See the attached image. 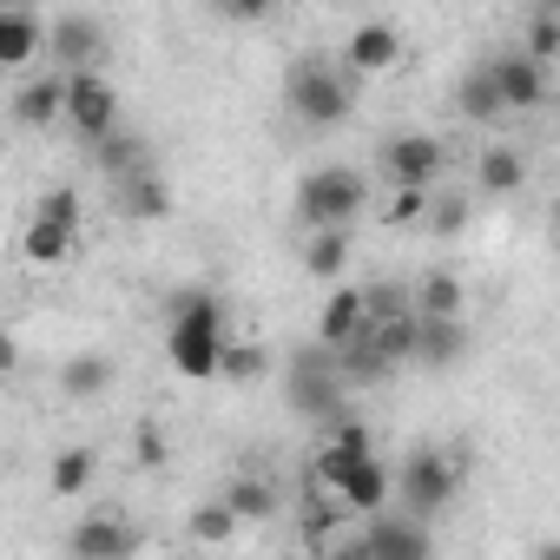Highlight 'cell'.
Wrapping results in <instances>:
<instances>
[{"instance_id": "obj_16", "label": "cell", "mask_w": 560, "mask_h": 560, "mask_svg": "<svg viewBox=\"0 0 560 560\" xmlns=\"http://www.w3.org/2000/svg\"><path fill=\"white\" fill-rule=\"evenodd\" d=\"M409 304H416V317H429V324H462L468 291H462V277H455V270H429L422 284L409 291Z\"/></svg>"}, {"instance_id": "obj_17", "label": "cell", "mask_w": 560, "mask_h": 560, "mask_svg": "<svg viewBox=\"0 0 560 560\" xmlns=\"http://www.w3.org/2000/svg\"><path fill=\"white\" fill-rule=\"evenodd\" d=\"M60 106H67V73H40L14 93V126H60Z\"/></svg>"}, {"instance_id": "obj_33", "label": "cell", "mask_w": 560, "mask_h": 560, "mask_svg": "<svg viewBox=\"0 0 560 560\" xmlns=\"http://www.w3.org/2000/svg\"><path fill=\"white\" fill-rule=\"evenodd\" d=\"M317 560H370V547H363L357 527H343V534H330V540L317 547Z\"/></svg>"}, {"instance_id": "obj_20", "label": "cell", "mask_w": 560, "mask_h": 560, "mask_svg": "<svg viewBox=\"0 0 560 560\" xmlns=\"http://www.w3.org/2000/svg\"><path fill=\"white\" fill-rule=\"evenodd\" d=\"M218 501H224V514H231L237 527H264V521L277 514V488H270L264 475H237Z\"/></svg>"}, {"instance_id": "obj_3", "label": "cell", "mask_w": 560, "mask_h": 560, "mask_svg": "<svg viewBox=\"0 0 560 560\" xmlns=\"http://www.w3.org/2000/svg\"><path fill=\"white\" fill-rule=\"evenodd\" d=\"M317 488L350 514V521H376V514H389V501H396V475H389V462L383 455H363V462H343V455H317Z\"/></svg>"}, {"instance_id": "obj_13", "label": "cell", "mask_w": 560, "mask_h": 560, "mask_svg": "<svg viewBox=\"0 0 560 560\" xmlns=\"http://www.w3.org/2000/svg\"><path fill=\"white\" fill-rule=\"evenodd\" d=\"M357 534H363L370 560H435V540H429V527H422V521L376 514V521H363Z\"/></svg>"}, {"instance_id": "obj_15", "label": "cell", "mask_w": 560, "mask_h": 560, "mask_svg": "<svg viewBox=\"0 0 560 560\" xmlns=\"http://www.w3.org/2000/svg\"><path fill=\"white\" fill-rule=\"evenodd\" d=\"M363 337V284H330L324 311H317V343L324 350H343Z\"/></svg>"}, {"instance_id": "obj_12", "label": "cell", "mask_w": 560, "mask_h": 560, "mask_svg": "<svg viewBox=\"0 0 560 560\" xmlns=\"http://www.w3.org/2000/svg\"><path fill=\"white\" fill-rule=\"evenodd\" d=\"M139 553V527L119 514H86L67 534V560H132Z\"/></svg>"}, {"instance_id": "obj_36", "label": "cell", "mask_w": 560, "mask_h": 560, "mask_svg": "<svg viewBox=\"0 0 560 560\" xmlns=\"http://www.w3.org/2000/svg\"><path fill=\"white\" fill-rule=\"evenodd\" d=\"M540 560H560V547H540Z\"/></svg>"}, {"instance_id": "obj_10", "label": "cell", "mask_w": 560, "mask_h": 560, "mask_svg": "<svg viewBox=\"0 0 560 560\" xmlns=\"http://www.w3.org/2000/svg\"><path fill=\"white\" fill-rule=\"evenodd\" d=\"M337 67L350 80H376V73L402 67V27L396 21H357L350 40H343V54H337Z\"/></svg>"}, {"instance_id": "obj_25", "label": "cell", "mask_w": 560, "mask_h": 560, "mask_svg": "<svg viewBox=\"0 0 560 560\" xmlns=\"http://www.w3.org/2000/svg\"><path fill=\"white\" fill-rule=\"evenodd\" d=\"M47 475H54V494H60V501H80V494H86V481L100 475V455H93L86 442H73V448H60V455H54V468H47Z\"/></svg>"}, {"instance_id": "obj_14", "label": "cell", "mask_w": 560, "mask_h": 560, "mask_svg": "<svg viewBox=\"0 0 560 560\" xmlns=\"http://www.w3.org/2000/svg\"><path fill=\"white\" fill-rule=\"evenodd\" d=\"M47 54V21L27 8H0V73H27Z\"/></svg>"}, {"instance_id": "obj_18", "label": "cell", "mask_w": 560, "mask_h": 560, "mask_svg": "<svg viewBox=\"0 0 560 560\" xmlns=\"http://www.w3.org/2000/svg\"><path fill=\"white\" fill-rule=\"evenodd\" d=\"M475 178H481L488 198H514V191L527 185V152H521V145H488V152L475 159Z\"/></svg>"}, {"instance_id": "obj_4", "label": "cell", "mask_w": 560, "mask_h": 560, "mask_svg": "<svg viewBox=\"0 0 560 560\" xmlns=\"http://www.w3.org/2000/svg\"><path fill=\"white\" fill-rule=\"evenodd\" d=\"M363 205H370V178L350 165H317L298 185V224L304 231H357Z\"/></svg>"}, {"instance_id": "obj_27", "label": "cell", "mask_w": 560, "mask_h": 560, "mask_svg": "<svg viewBox=\"0 0 560 560\" xmlns=\"http://www.w3.org/2000/svg\"><path fill=\"white\" fill-rule=\"evenodd\" d=\"M534 67H553V54H560V8L547 0V8H534V21H527V47H521Z\"/></svg>"}, {"instance_id": "obj_31", "label": "cell", "mask_w": 560, "mask_h": 560, "mask_svg": "<svg viewBox=\"0 0 560 560\" xmlns=\"http://www.w3.org/2000/svg\"><path fill=\"white\" fill-rule=\"evenodd\" d=\"M185 527H191V540H205V547H224V540L237 534V521L224 514V501H205V508H191V521H185Z\"/></svg>"}, {"instance_id": "obj_28", "label": "cell", "mask_w": 560, "mask_h": 560, "mask_svg": "<svg viewBox=\"0 0 560 560\" xmlns=\"http://www.w3.org/2000/svg\"><path fill=\"white\" fill-rule=\"evenodd\" d=\"M126 211H132V218H165V211H172V191H165V178H159V172H139V178H126Z\"/></svg>"}, {"instance_id": "obj_8", "label": "cell", "mask_w": 560, "mask_h": 560, "mask_svg": "<svg viewBox=\"0 0 560 560\" xmlns=\"http://www.w3.org/2000/svg\"><path fill=\"white\" fill-rule=\"evenodd\" d=\"M442 172H448V145H442L435 132H396V139L383 145V178H389L396 191H429Z\"/></svg>"}, {"instance_id": "obj_35", "label": "cell", "mask_w": 560, "mask_h": 560, "mask_svg": "<svg viewBox=\"0 0 560 560\" xmlns=\"http://www.w3.org/2000/svg\"><path fill=\"white\" fill-rule=\"evenodd\" d=\"M21 370V343H14V330L0 324V376H14Z\"/></svg>"}, {"instance_id": "obj_21", "label": "cell", "mask_w": 560, "mask_h": 560, "mask_svg": "<svg viewBox=\"0 0 560 560\" xmlns=\"http://www.w3.org/2000/svg\"><path fill=\"white\" fill-rule=\"evenodd\" d=\"M73 250H80V231L47 224V218H27V231H21V257L27 264H67Z\"/></svg>"}, {"instance_id": "obj_22", "label": "cell", "mask_w": 560, "mask_h": 560, "mask_svg": "<svg viewBox=\"0 0 560 560\" xmlns=\"http://www.w3.org/2000/svg\"><path fill=\"white\" fill-rule=\"evenodd\" d=\"M350 250H357V231H311V244H304V270L324 277V284H337L343 264H350Z\"/></svg>"}, {"instance_id": "obj_24", "label": "cell", "mask_w": 560, "mask_h": 560, "mask_svg": "<svg viewBox=\"0 0 560 560\" xmlns=\"http://www.w3.org/2000/svg\"><path fill=\"white\" fill-rule=\"evenodd\" d=\"M455 113L475 119V126H494V119H501V93H494L488 67H468V73H462V86H455Z\"/></svg>"}, {"instance_id": "obj_5", "label": "cell", "mask_w": 560, "mask_h": 560, "mask_svg": "<svg viewBox=\"0 0 560 560\" xmlns=\"http://www.w3.org/2000/svg\"><path fill=\"white\" fill-rule=\"evenodd\" d=\"M396 475V494H402V521H435L442 508H455V494H462V468L442 455V448H416L402 468H389Z\"/></svg>"}, {"instance_id": "obj_19", "label": "cell", "mask_w": 560, "mask_h": 560, "mask_svg": "<svg viewBox=\"0 0 560 560\" xmlns=\"http://www.w3.org/2000/svg\"><path fill=\"white\" fill-rule=\"evenodd\" d=\"M462 350H468V324H429V317H416V357H409V363H422V370H455Z\"/></svg>"}, {"instance_id": "obj_1", "label": "cell", "mask_w": 560, "mask_h": 560, "mask_svg": "<svg viewBox=\"0 0 560 560\" xmlns=\"http://www.w3.org/2000/svg\"><path fill=\"white\" fill-rule=\"evenodd\" d=\"M165 357L178 376L191 383H211L218 376V357H224V304L211 291H185L172 304V324H165Z\"/></svg>"}, {"instance_id": "obj_6", "label": "cell", "mask_w": 560, "mask_h": 560, "mask_svg": "<svg viewBox=\"0 0 560 560\" xmlns=\"http://www.w3.org/2000/svg\"><path fill=\"white\" fill-rule=\"evenodd\" d=\"M284 396H291V409H298L304 422H337L350 389L337 383V357H330L324 343H304V350L291 357V370H284Z\"/></svg>"}, {"instance_id": "obj_9", "label": "cell", "mask_w": 560, "mask_h": 560, "mask_svg": "<svg viewBox=\"0 0 560 560\" xmlns=\"http://www.w3.org/2000/svg\"><path fill=\"white\" fill-rule=\"evenodd\" d=\"M47 60H60L67 73H100V60H106V21L100 14H60V21H47Z\"/></svg>"}, {"instance_id": "obj_23", "label": "cell", "mask_w": 560, "mask_h": 560, "mask_svg": "<svg viewBox=\"0 0 560 560\" xmlns=\"http://www.w3.org/2000/svg\"><path fill=\"white\" fill-rule=\"evenodd\" d=\"M93 159H100V172L106 178H139V172H152V152H145V139H132V132H113V139H100L93 145Z\"/></svg>"}, {"instance_id": "obj_32", "label": "cell", "mask_w": 560, "mask_h": 560, "mask_svg": "<svg viewBox=\"0 0 560 560\" xmlns=\"http://www.w3.org/2000/svg\"><path fill=\"white\" fill-rule=\"evenodd\" d=\"M422 224H429L435 237H455V231L468 224V205H462V198H435V191H429V211H422Z\"/></svg>"}, {"instance_id": "obj_26", "label": "cell", "mask_w": 560, "mask_h": 560, "mask_svg": "<svg viewBox=\"0 0 560 560\" xmlns=\"http://www.w3.org/2000/svg\"><path fill=\"white\" fill-rule=\"evenodd\" d=\"M60 389H67L73 402H93V396L113 389V363H106V357H73V363L60 370Z\"/></svg>"}, {"instance_id": "obj_30", "label": "cell", "mask_w": 560, "mask_h": 560, "mask_svg": "<svg viewBox=\"0 0 560 560\" xmlns=\"http://www.w3.org/2000/svg\"><path fill=\"white\" fill-rule=\"evenodd\" d=\"M34 218H47V224H67V231H86V211H80V191H73V185H54V191H40V198H34Z\"/></svg>"}, {"instance_id": "obj_34", "label": "cell", "mask_w": 560, "mask_h": 560, "mask_svg": "<svg viewBox=\"0 0 560 560\" xmlns=\"http://www.w3.org/2000/svg\"><path fill=\"white\" fill-rule=\"evenodd\" d=\"M422 211H429V191H396L383 218H389V224H422Z\"/></svg>"}, {"instance_id": "obj_29", "label": "cell", "mask_w": 560, "mask_h": 560, "mask_svg": "<svg viewBox=\"0 0 560 560\" xmlns=\"http://www.w3.org/2000/svg\"><path fill=\"white\" fill-rule=\"evenodd\" d=\"M264 370H270L264 343H224V357H218V376H231V383H264Z\"/></svg>"}, {"instance_id": "obj_7", "label": "cell", "mask_w": 560, "mask_h": 560, "mask_svg": "<svg viewBox=\"0 0 560 560\" xmlns=\"http://www.w3.org/2000/svg\"><path fill=\"white\" fill-rule=\"evenodd\" d=\"M60 126H73V139L93 152L100 139L119 132V93L106 73H67V106H60Z\"/></svg>"}, {"instance_id": "obj_11", "label": "cell", "mask_w": 560, "mask_h": 560, "mask_svg": "<svg viewBox=\"0 0 560 560\" xmlns=\"http://www.w3.org/2000/svg\"><path fill=\"white\" fill-rule=\"evenodd\" d=\"M488 67V80H494V93H501V113H534L540 100H547V67H534L521 47L514 54H494V60H481Z\"/></svg>"}, {"instance_id": "obj_2", "label": "cell", "mask_w": 560, "mask_h": 560, "mask_svg": "<svg viewBox=\"0 0 560 560\" xmlns=\"http://www.w3.org/2000/svg\"><path fill=\"white\" fill-rule=\"evenodd\" d=\"M284 100H291L298 126H311V132H337V126L357 113V80H350L337 60L304 54V60H291V73H284Z\"/></svg>"}]
</instances>
